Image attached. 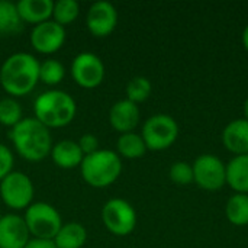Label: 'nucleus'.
I'll use <instances>...</instances> for the list:
<instances>
[{"label": "nucleus", "mask_w": 248, "mask_h": 248, "mask_svg": "<svg viewBox=\"0 0 248 248\" xmlns=\"http://www.w3.org/2000/svg\"><path fill=\"white\" fill-rule=\"evenodd\" d=\"M39 81V61L29 52H16L0 68V84L12 97L29 94Z\"/></svg>", "instance_id": "f257e3e1"}, {"label": "nucleus", "mask_w": 248, "mask_h": 248, "mask_svg": "<svg viewBox=\"0 0 248 248\" xmlns=\"http://www.w3.org/2000/svg\"><path fill=\"white\" fill-rule=\"evenodd\" d=\"M10 138L17 154L31 163L46 158L52 150L49 129L35 118H23L10 131Z\"/></svg>", "instance_id": "f03ea898"}, {"label": "nucleus", "mask_w": 248, "mask_h": 248, "mask_svg": "<svg viewBox=\"0 0 248 248\" xmlns=\"http://www.w3.org/2000/svg\"><path fill=\"white\" fill-rule=\"evenodd\" d=\"M76 112V100L62 90L45 92L39 94L33 103V118L48 129L67 126L73 122Z\"/></svg>", "instance_id": "7ed1b4c3"}, {"label": "nucleus", "mask_w": 248, "mask_h": 248, "mask_svg": "<svg viewBox=\"0 0 248 248\" xmlns=\"http://www.w3.org/2000/svg\"><path fill=\"white\" fill-rule=\"evenodd\" d=\"M80 170L83 180L89 186L94 189H105L119 179L122 173V161L112 150H97L83 158Z\"/></svg>", "instance_id": "20e7f679"}, {"label": "nucleus", "mask_w": 248, "mask_h": 248, "mask_svg": "<svg viewBox=\"0 0 248 248\" xmlns=\"http://www.w3.org/2000/svg\"><path fill=\"white\" fill-rule=\"evenodd\" d=\"M25 224L29 234L39 240H54L62 227L61 215L58 211L45 202H35L25 211Z\"/></svg>", "instance_id": "39448f33"}, {"label": "nucleus", "mask_w": 248, "mask_h": 248, "mask_svg": "<svg viewBox=\"0 0 248 248\" xmlns=\"http://www.w3.org/2000/svg\"><path fill=\"white\" fill-rule=\"evenodd\" d=\"M141 137L148 150L163 151L176 142L179 137V125L170 115L157 113L145 121Z\"/></svg>", "instance_id": "423d86ee"}, {"label": "nucleus", "mask_w": 248, "mask_h": 248, "mask_svg": "<svg viewBox=\"0 0 248 248\" xmlns=\"http://www.w3.org/2000/svg\"><path fill=\"white\" fill-rule=\"evenodd\" d=\"M33 193V183L25 173L12 171L0 182V199L10 209L26 211L32 205Z\"/></svg>", "instance_id": "0eeeda50"}, {"label": "nucleus", "mask_w": 248, "mask_h": 248, "mask_svg": "<svg viewBox=\"0 0 248 248\" xmlns=\"http://www.w3.org/2000/svg\"><path fill=\"white\" fill-rule=\"evenodd\" d=\"M102 221L110 234L116 237H126L137 227V212L131 203L115 198L103 205Z\"/></svg>", "instance_id": "6e6552de"}, {"label": "nucleus", "mask_w": 248, "mask_h": 248, "mask_svg": "<svg viewBox=\"0 0 248 248\" xmlns=\"http://www.w3.org/2000/svg\"><path fill=\"white\" fill-rule=\"evenodd\" d=\"M193 177L199 187L215 192L227 183V166L224 161L212 154L199 155L193 163Z\"/></svg>", "instance_id": "1a4fd4ad"}, {"label": "nucleus", "mask_w": 248, "mask_h": 248, "mask_svg": "<svg viewBox=\"0 0 248 248\" xmlns=\"http://www.w3.org/2000/svg\"><path fill=\"white\" fill-rule=\"evenodd\" d=\"M71 76L77 86L83 89H96L105 78V64L96 54L81 52L73 60Z\"/></svg>", "instance_id": "9d476101"}, {"label": "nucleus", "mask_w": 248, "mask_h": 248, "mask_svg": "<svg viewBox=\"0 0 248 248\" xmlns=\"http://www.w3.org/2000/svg\"><path fill=\"white\" fill-rule=\"evenodd\" d=\"M32 48L39 54H54L62 48L65 42V29L54 20L35 25L29 36Z\"/></svg>", "instance_id": "9b49d317"}, {"label": "nucleus", "mask_w": 248, "mask_h": 248, "mask_svg": "<svg viewBox=\"0 0 248 248\" xmlns=\"http://www.w3.org/2000/svg\"><path fill=\"white\" fill-rule=\"evenodd\" d=\"M89 32L96 38L109 36L118 25V10L109 1H96L89 7L86 16Z\"/></svg>", "instance_id": "f8f14e48"}, {"label": "nucleus", "mask_w": 248, "mask_h": 248, "mask_svg": "<svg viewBox=\"0 0 248 248\" xmlns=\"http://www.w3.org/2000/svg\"><path fill=\"white\" fill-rule=\"evenodd\" d=\"M29 237L23 217L7 214L0 218V248H23Z\"/></svg>", "instance_id": "ddd939ff"}, {"label": "nucleus", "mask_w": 248, "mask_h": 248, "mask_svg": "<svg viewBox=\"0 0 248 248\" xmlns=\"http://www.w3.org/2000/svg\"><path fill=\"white\" fill-rule=\"evenodd\" d=\"M140 108L128 99L116 102L109 110V122L112 128L121 134L134 132L140 124Z\"/></svg>", "instance_id": "4468645a"}, {"label": "nucleus", "mask_w": 248, "mask_h": 248, "mask_svg": "<svg viewBox=\"0 0 248 248\" xmlns=\"http://www.w3.org/2000/svg\"><path fill=\"white\" fill-rule=\"evenodd\" d=\"M222 142L228 151L235 155L248 154V121L235 119L222 131Z\"/></svg>", "instance_id": "2eb2a0df"}, {"label": "nucleus", "mask_w": 248, "mask_h": 248, "mask_svg": "<svg viewBox=\"0 0 248 248\" xmlns=\"http://www.w3.org/2000/svg\"><path fill=\"white\" fill-rule=\"evenodd\" d=\"M16 9L22 22L31 25H39L52 17L54 1L52 0H20L16 3Z\"/></svg>", "instance_id": "dca6fc26"}, {"label": "nucleus", "mask_w": 248, "mask_h": 248, "mask_svg": "<svg viewBox=\"0 0 248 248\" xmlns=\"http://www.w3.org/2000/svg\"><path fill=\"white\" fill-rule=\"evenodd\" d=\"M49 155H51L54 164L64 170L80 167V164L84 158V154L81 153L78 144L71 140H64V141H60L58 144L52 145Z\"/></svg>", "instance_id": "f3484780"}, {"label": "nucleus", "mask_w": 248, "mask_h": 248, "mask_svg": "<svg viewBox=\"0 0 248 248\" xmlns=\"http://www.w3.org/2000/svg\"><path fill=\"white\" fill-rule=\"evenodd\" d=\"M227 183L237 193L248 195V154L235 155L228 163Z\"/></svg>", "instance_id": "a211bd4d"}, {"label": "nucleus", "mask_w": 248, "mask_h": 248, "mask_svg": "<svg viewBox=\"0 0 248 248\" xmlns=\"http://www.w3.org/2000/svg\"><path fill=\"white\" fill-rule=\"evenodd\" d=\"M86 228L78 222H68L62 224L52 241L57 248H81L86 244Z\"/></svg>", "instance_id": "6ab92c4d"}, {"label": "nucleus", "mask_w": 248, "mask_h": 248, "mask_svg": "<svg viewBox=\"0 0 248 248\" xmlns=\"http://www.w3.org/2000/svg\"><path fill=\"white\" fill-rule=\"evenodd\" d=\"M116 150H118V155L121 154L125 158L135 160V158L142 157L148 148L141 135H138L135 132H128V134H122L118 138Z\"/></svg>", "instance_id": "aec40b11"}, {"label": "nucleus", "mask_w": 248, "mask_h": 248, "mask_svg": "<svg viewBox=\"0 0 248 248\" xmlns=\"http://www.w3.org/2000/svg\"><path fill=\"white\" fill-rule=\"evenodd\" d=\"M225 215L232 225L237 227L248 225V195L244 193L232 195L227 202Z\"/></svg>", "instance_id": "412c9836"}, {"label": "nucleus", "mask_w": 248, "mask_h": 248, "mask_svg": "<svg viewBox=\"0 0 248 248\" xmlns=\"http://www.w3.org/2000/svg\"><path fill=\"white\" fill-rule=\"evenodd\" d=\"M22 20L19 17L16 3L0 0V35H13L20 31Z\"/></svg>", "instance_id": "4be33fe9"}, {"label": "nucleus", "mask_w": 248, "mask_h": 248, "mask_svg": "<svg viewBox=\"0 0 248 248\" xmlns=\"http://www.w3.org/2000/svg\"><path fill=\"white\" fill-rule=\"evenodd\" d=\"M80 15V6L76 0H58L54 3L52 20L61 26L71 25Z\"/></svg>", "instance_id": "5701e85b"}, {"label": "nucleus", "mask_w": 248, "mask_h": 248, "mask_svg": "<svg viewBox=\"0 0 248 248\" xmlns=\"http://www.w3.org/2000/svg\"><path fill=\"white\" fill-rule=\"evenodd\" d=\"M65 77V68L58 60H45L39 62V81L46 86L60 84Z\"/></svg>", "instance_id": "b1692460"}, {"label": "nucleus", "mask_w": 248, "mask_h": 248, "mask_svg": "<svg viewBox=\"0 0 248 248\" xmlns=\"http://www.w3.org/2000/svg\"><path fill=\"white\" fill-rule=\"evenodd\" d=\"M151 90H153L151 81L147 77L137 76L131 78L129 83L126 84V99L138 105L141 102H145L150 97Z\"/></svg>", "instance_id": "393cba45"}, {"label": "nucleus", "mask_w": 248, "mask_h": 248, "mask_svg": "<svg viewBox=\"0 0 248 248\" xmlns=\"http://www.w3.org/2000/svg\"><path fill=\"white\" fill-rule=\"evenodd\" d=\"M22 108L13 97H6L0 100V124L13 128L22 121Z\"/></svg>", "instance_id": "a878e982"}, {"label": "nucleus", "mask_w": 248, "mask_h": 248, "mask_svg": "<svg viewBox=\"0 0 248 248\" xmlns=\"http://www.w3.org/2000/svg\"><path fill=\"white\" fill-rule=\"evenodd\" d=\"M170 179L173 183L179 185V186H186L190 185L192 182H195L193 177V167L186 163V161H177L170 167Z\"/></svg>", "instance_id": "bb28decb"}, {"label": "nucleus", "mask_w": 248, "mask_h": 248, "mask_svg": "<svg viewBox=\"0 0 248 248\" xmlns=\"http://www.w3.org/2000/svg\"><path fill=\"white\" fill-rule=\"evenodd\" d=\"M13 169V154L9 147L0 142V182L12 173Z\"/></svg>", "instance_id": "cd10ccee"}, {"label": "nucleus", "mask_w": 248, "mask_h": 248, "mask_svg": "<svg viewBox=\"0 0 248 248\" xmlns=\"http://www.w3.org/2000/svg\"><path fill=\"white\" fill-rule=\"evenodd\" d=\"M77 144H78L81 153L84 154V157L86 155H90V154H93V153H96L99 150V141H97V138L93 134H84V135H81L80 140L77 141Z\"/></svg>", "instance_id": "c85d7f7f"}, {"label": "nucleus", "mask_w": 248, "mask_h": 248, "mask_svg": "<svg viewBox=\"0 0 248 248\" xmlns=\"http://www.w3.org/2000/svg\"><path fill=\"white\" fill-rule=\"evenodd\" d=\"M23 248H57L54 241L51 240H39V238H32L28 241V244Z\"/></svg>", "instance_id": "c756f323"}, {"label": "nucleus", "mask_w": 248, "mask_h": 248, "mask_svg": "<svg viewBox=\"0 0 248 248\" xmlns=\"http://www.w3.org/2000/svg\"><path fill=\"white\" fill-rule=\"evenodd\" d=\"M243 44H244V48L248 51V25L243 32Z\"/></svg>", "instance_id": "7c9ffc66"}, {"label": "nucleus", "mask_w": 248, "mask_h": 248, "mask_svg": "<svg viewBox=\"0 0 248 248\" xmlns=\"http://www.w3.org/2000/svg\"><path fill=\"white\" fill-rule=\"evenodd\" d=\"M244 115H246V119L248 121V97L246 99V102H244Z\"/></svg>", "instance_id": "2f4dec72"}, {"label": "nucleus", "mask_w": 248, "mask_h": 248, "mask_svg": "<svg viewBox=\"0 0 248 248\" xmlns=\"http://www.w3.org/2000/svg\"><path fill=\"white\" fill-rule=\"evenodd\" d=\"M0 201H1V199H0Z\"/></svg>", "instance_id": "473e14b6"}]
</instances>
